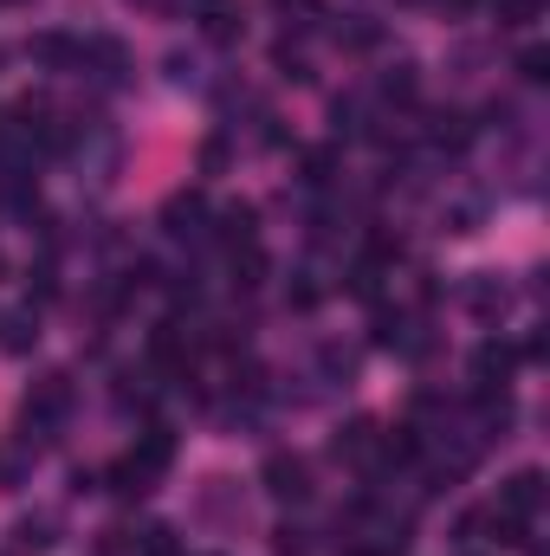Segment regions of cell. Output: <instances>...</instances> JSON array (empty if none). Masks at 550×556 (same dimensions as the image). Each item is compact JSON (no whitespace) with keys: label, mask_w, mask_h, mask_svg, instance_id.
<instances>
[{"label":"cell","mask_w":550,"mask_h":556,"mask_svg":"<svg viewBox=\"0 0 550 556\" xmlns=\"http://www.w3.org/2000/svg\"><path fill=\"white\" fill-rule=\"evenodd\" d=\"M168 466H175V433H168V427H142L137 446L111 466V492H117V498H142Z\"/></svg>","instance_id":"6da1fadb"},{"label":"cell","mask_w":550,"mask_h":556,"mask_svg":"<svg viewBox=\"0 0 550 556\" xmlns=\"http://www.w3.org/2000/svg\"><path fill=\"white\" fill-rule=\"evenodd\" d=\"M72 402H78L72 376H39V382L26 389V402H20V427L46 440L52 427H65V415H72Z\"/></svg>","instance_id":"7a4b0ae2"},{"label":"cell","mask_w":550,"mask_h":556,"mask_svg":"<svg viewBox=\"0 0 550 556\" xmlns=\"http://www.w3.org/2000/svg\"><path fill=\"white\" fill-rule=\"evenodd\" d=\"M162 233L182 240V247H201V240L214 233V207H208V194H201V188H175V194L162 201Z\"/></svg>","instance_id":"3957f363"},{"label":"cell","mask_w":550,"mask_h":556,"mask_svg":"<svg viewBox=\"0 0 550 556\" xmlns=\"http://www.w3.org/2000/svg\"><path fill=\"white\" fill-rule=\"evenodd\" d=\"M260 485H266V498H278V505H304V498L317 492V485H311V459H304V453H266Z\"/></svg>","instance_id":"277c9868"},{"label":"cell","mask_w":550,"mask_h":556,"mask_svg":"<svg viewBox=\"0 0 550 556\" xmlns=\"http://www.w3.org/2000/svg\"><path fill=\"white\" fill-rule=\"evenodd\" d=\"M65 155L78 162V181H85V175H91V181H111V168H117V137H111L104 124H78Z\"/></svg>","instance_id":"5b68a950"},{"label":"cell","mask_w":550,"mask_h":556,"mask_svg":"<svg viewBox=\"0 0 550 556\" xmlns=\"http://www.w3.org/2000/svg\"><path fill=\"white\" fill-rule=\"evenodd\" d=\"M505 518H518V525H532L538 511H545V472L538 466H525V472H512L505 485H499V498H492Z\"/></svg>","instance_id":"8992f818"},{"label":"cell","mask_w":550,"mask_h":556,"mask_svg":"<svg viewBox=\"0 0 550 556\" xmlns=\"http://www.w3.org/2000/svg\"><path fill=\"white\" fill-rule=\"evenodd\" d=\"M512 369H518V350H512V343L486 337V343L473 350V389H479V395H499V389L512 382Z\"/></svg>","instance_id":"52a82bcc"},{"label":"cell","mask_w":550,"mask_h":556,"mask_svg":"<svg viewBox=\"0 0 550 556\" xmlns=\"http://www.w3.org/2000/svg\"><path fill=\"white\" fill-rule=\"evenodd\" d=\"M26 59L46 65V72H85V39H72V33H33Z\"/></svg>","instance_id":"ba28073f"},{"label":"cell","mask_w":550,"mask_h":556,"mask_svg":"<svg viewBox=\"0 0 550 556\" xmlns=\"http://www.w3.org/2000/svg\"><path fill=\"white\" fill-rule=\"evenodd\" d=\"M195 20H201V39H214V46H240L247 39V13L234 0H201Z\"/></svg>","instance_id":"9c48e42d"},{"label":"cell","mask_w":550,"mask_h":556,"mask_svg":"<svg viewBox=\"0 0 550 556\" xmlns=\"http://www.w3.org/2000/svg\"><path fill=\"white\" fill-rule=\"evenodd\" d=\"M85 72H98L104 85H117V78L130 72V52H124L117 39H85Z\"/></svg>","instance_id":"30bf717a"},{"label":"cell","mask_w":550,"mask_h":556,"mask_svg":"<svg viewBox=\"0 0 550 556\" xmlns=\"http://www.w3.org/2000/svg\"><path fill=\"white\" fill-rule=\"evenodd\" d=\"M208 240H221V247H234V253H240V247H253V207H247V201L221 207V214H214V233H208Z\"/></svg>","instance_id":"8fae6325"},{"label":"cell","mask_w":550,"mask_h":556,"mask_svg":"<svg viewBox=\"0 0 550 556\" xmlns=\"http://www.w3.org/2000/svg\"><path fill=\"white\" fill-rule=\"evenodd\" d=\"M376 440H383V433H376L370 420H350V427L330 440V453H337V459H350V466H370V459H376Z\"/></svg>","instance_id":"7c38bea8"},{"label":"cell","mask_w":550,"mask_h":556,"mask_svg":"<svg viewBox=\"0 0 550 556\" xmlns=\"http://www.w3.org/2000/svg\"><path fill=\"white\" fill-rule=\"evenodd\" d=\"M39 343V311H13V317H0V350L7 356H26Z\"/></svg>","instance_id":"4fadbf2b"},{"label":"cell","mask_w":550,"mask_h":556,"mask_svg":"<svg viewBox=\"0 0 550 556\" xmlns=\"http://www.w3.org/2000/svg\"><path fill=\"white\" fill-rule=\"evenodd\" d=\"M52 531H59V525H52L46 511H39V518H20V525H13V556H46L52 551Z\"/></svg>","instance_id":"5bb4252c"},{"label":"cell","mask_w":550,"mask_h":556,"mask_svg":"<svg viewBox=\"0 0 550 556\" xmlns=\"http://www.w3.org/2000/svg\"><path fill=\"white\" fill-rule=\"evenodd\" d=\"M317 369H324V382H357V350H343V343H324L317 350Z\"/></svg>","instance_id":"9a60e30c"},{"label":"cell","mask_w":550,"mask_h":556,"mask_svg":"<svg viewBox=\"0 0 550 556\" xmlns=\"http://www.w3.org/2000/svg\"><path fill=\"white\" fill-rule=\"evenodd\" d=\"M376 39H383V26H376V20H363V13H350V20L337 26V46H350V52H370Z\"/></svg>","instance_id":"2e32d148"},{"label":"cell","mask_w":550,"mask_h":556,"mask_svg":"<svg viewBox=\"0 0 550 556\" xmlns=\"http://www.w3.org/2000/svg\"><path fill=\"white\" fill-rule=\"evenodd\" d=\"M460 298H466L473 311H505V285H492L486 273H479V278H466V285H460Z\"/></svg>","instance_id":"e0dca14e"},{"label":"cell","mask_w":550,"mask_h":556,"mask_svg":"<svg viewBox=\"0 0 550 556\" xmlns=\"http://www.w3.org/2000/svg\"><path fill=\"white\" fill-rule=\"evenodd\" d=\"M298 168H304V181H311V188H324V181L337 175V149H330V142H324V149H304V155H298Z\"/></svg>","instance_id":"ac0fdd59"},{"label":"cell","mask_w":550,"mask_h":556,"mask_svg":"<svg viewBox=\"0 0 550 556\" xmlns=\"http://www.w3.org/2000/svg\"><path fill=\"white\" fill-rule=\"evenodd\" d=\"M414 85H421V78H414V65H389V72H383V85H376V91H383V98H389V104H414Z\"/></svg>","instance_id":"d6986e66"},{"label":"cell","mask_w":550,"mask_h":556,"mask_svg":"<svg viewBox=\"0 0 550 556\" xmlns=\"http://www.w3.org/2000/svg\"><path fill=\"white\" fill-rule=\"evenodd\" d=\"M492 13H499V26H532L545 13V0H492Z\"/></svg>","instance_id":"ffe728a7"},{"label":"cell","mask_w":550,"mask_h":556,"mask_svg":"<svg viewBox=\"0 0 550 556\" xmlns=\"http://www.w3.org/2000/svg\"><path fill=\"white\" fill-rule=\"evenodd\" d=\"M518 78H525V85H545L550 78V52L545 46H525V52H518Z\"/></svg>","instance_id":"44dd1931"},{"label":"cell","mask_w":550,"mask_h":556,"mask_svg":"<svg viewBox=\"0 0 550 556\" xmlns=\"http://www.w3.org/2000/svg\"><path fill=\"white\" fill-rule=\"evenodd\" d=\"M168 85H201V59H188V52H168Z\"/></svg>","instance_id":"7402d4cb"},{"label":"cell","mask_w":550,"mask_h":556,"mask_svg":"<svg viewBox=\"0 0 550 556\" xmlns=\"http://www.w3.org/2000/svg\"><path fill=\"white\" fill-rule=\"evenodd\" d=\"M142 556H175V531H168V525L142 531Z\"/></svg>","instance_id":"603a6c76"},{"label":"cell","mask_w":550,"mask_h":556,"mask_svg":"<svg viewBox=\"0 0 550 556\" xmlns=\"http://www.w3.org/2000/svg\"><path fill=\"white\" fill-rule=\"evenodd\" d=\"M137 13H195L201 0H130Z\"/></svg>","instance_id":"cb8c5ba5"},{"label":"cell","mask_w":550,"mask_h":556,"mask_svg":"<svg viewBox=\"0 0 550 556\" xmlns=\"http://www.w3.org/2000/svg\"><path fill=\"white\" fill-rule=\"evenodd\" d=\"M278 556H304L311 544H304V531H278V544H273Z\"/></svg>","instance_id":"d4e9b609"},{"label":"cell","mask_w":550,"mask_h":556,"mask_svg":"<svg viewBox=\"0 0 550 556\" xmlns=\"http://www.w3.org/2000/svg\"><path fill=\"white\" fill-rule=\"evenodd\" d=\"M278 7H285V13H291V7H298V13H311V7H317V0H278Z\"/></svg>","instance_id":"484cf974"},{"label":"cell","mask_w":550,"mask_h":556,"mask_svg":"<svg viewBox=\"0 0 550 556\" xmlns=\"http://www.w3.org/2000/svg\"><path fill=\"white\" fill-rule=\"evenodd\" d=\"M343 556H370V551H357V544H350V551H343Z\"/></svg>","instance_id":"4316f807"},{"label":"cell","mask_w":550,"mask_h":556,"mask_svg":"<svg viewBox=\"0 0 550 556\" xmlns=\"http://www.w3.org/2000/svg\"><path fill=\"white\" fill-rule=\"evenodd\" d=\"M0 273H7V260H0Z\"/></svg>","instance_id":"83f0119b"}]
</instances>
